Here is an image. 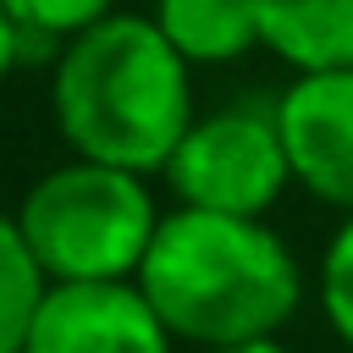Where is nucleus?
I'll return each instance as SVG.
<instances>
[{
    "instance_id": "nucleus-1",
    "label": "nucleus",
    "mask_w": 353,
    "mask_h": 353,
    "mask_svg": "<svg viewBox=\"0 0 353 353\" xmlns=\"http://www.w3.org/2000/svg\"><path fill=\"white\" fill-rule=\"evenodd\" d=\"M50 116L72 154L154 176L199 116L193 66L154 17L110 11L55 50Z\"/></svg>"
},
{
    "instance_id": "nucleus-2",
    "label": "nucleus",
    "mask_w": 353,
    "mask_h": 353,
    "mask_svg": "<svg viewBox=\"0 0 353 353\" xmlns=\"http://www.w3.org/2000/svg\"><path fill=\"white\" fill-rule=\"evenodd\" d=\"M165 331L204 353L281 336L303 303V265L265 215L176 204L132 276Z\"/></svg>"
},
{
    "instance_id": "nucleus-3",
    "label": "nucleus",
    "mask_w": 353,
    "mask_h": 353,
    "mask_svg": "<svg viewBox=\"0 0 353 353\" xmlns=\"http://www.w3.org/2000/svg\"><path fill=\"white\" fill-rule=\"evenodd\" d=\"M17 226L50 281H132L160 232V210L149 176L72 154L22 193Z\"/></svg>"
},
{
    "instance_id": "nucleus-4",
    "label": "nucleus",
    "mask_w": 353,
    "mask_h": 353,
    "mask_svg": "<svg viewBox=\"0 0 353 353\" xmlns=\"http://www.w3.org/2000/svg\"><path fill=\"white\" fill-rule=\"evenodd\" d=\"M165 188L188 210L221 215H270L292 188V160L281 143L276 99H232L193 116L176 154L165 160Z\"/></svg>"
},
{
    "instance_id": "nucleus-5",
    "label": "nucleus",
    "mask_w": 353,
    "mask_h": 353,
    "mask_svg": "<svg viewBox=\"0 0 353 353\" xmlns=\"http://www.w3.org/2000/svg\"><path fill=\"white\" fill-rule=\"evenodd\" d=\"M292 182L336 215H353V66L292 72L276 94Z\"/></svg>"
},
{
    "instance_id": "nucleus-6",
    "label": "nucleus",
    "mask_w": 353,
    "mask_h": 353,
    "mask_svg": "<svg viewBox=\"0 0 353 353\" xmlns=\"http://www.w3.org/2000/svg\"><path fill=\"white\" fill-rule=\"evenodd\" d=\"M22 353H176L138 281H50Z\"/></svg>"
},
{
    "instance_id": "nucleus-7",
    "label": "nucleus",
    "mask_w": 353,
    "mask_h": 353,
    "mask_svg": "<svg viewBox=\"0 0 353 353\" xmlns=\"http://www.w3.org/2000/svg\"><path fill=\"white\" fill-rule=\"evenodd\" d=\"M149 17L188 66H232L265 44L259 0H154Z\"/></svg>"
},
{
    "instance_id": "nucleus-8",
    "label": "nucleus",
    "mask_w": 353,
    "mask_h": 353,
    "mask_svg": "<svg viewBox=\"0 0 353 353\" xmlns=\"http://www.w3.org/2000/svg\"><path fill=\"white\" fill-rule=\"evenodd\" d=\"M265 50L292 72L353 66V0H259Z\"/></svg>"
},
{
    "instance_id": "nucleus-9",
    "label": "nucleus",
    "mask_w": 353,
    "mask_h": 353,
    "mask_svg": "<svg viewBox=\"0 0 353 353\" xmlns=\"http://www.w3.org/2000/svg\"><path fill=\"white\" fill-rule=\"evenodd\" d=\"M44 292H50V276L33 259L17 226V210H0V353H22Z\"/></svg>"
},
{
    "instance_id": "nucleus-10",
    "label": "nucleus",
    "mask_w": 353,
    "mask_h": 353,
    "mask_svg": "<svg viewBox=\"0 0 353 353\" xmlns=\"http://www.w3.org/2000/svg\"><path fill=\"white\" fill-rule=\"evenodd\" d=\"M6 11L28 28L33 50H39L44 61H55V50H61L72 33H83L88 22L121 11V0H6Z\"/></svg>"
},
{
    "instance_id": "nucleus-11",
    "label": "nucleus",
    "mask_w": 353,
    "mask_h": 353,
    "mask_svg": "<svg viewBox=\"0 0 353 353\" xmlns=\"http://www.w3.org/2000/svg\"><path fill=\"white\" fill-rule=\"evenodd\" d=\"M314 298H320V314L336 331V342L353 353V215H342V226L331 232V243L320 254Z\"/></svg>"
},
{
    "instance_id": "nucleus-12",
    "label": "nucleus",
    "mask_w": 353,
    "mask_h": 353,
    "mask_svg": "<svg viewBox=\"0 0 353 353\" xmlns=\"http://www.w3.org/2000/svg\"><path fill=\"white\" fill-rule=\"evenodd\" d=\"M28 61H39V50H33V39H28V28L6 11V0H0V83L17 72V66H28Z\"/></svg>"
},
{
    "instance_id": "nucleus-13",
    "label": "nucleus",
    "mask_w": 353,
    "mask_h": 353,
    "mask_svg": "<svg viewBox=\"0 0 353 353\" xmlns=\"http://www.w3.org/2000/svg\"><path fill=\"white\" fill-rule=\"evenodd\" d=\"M215 353H292L281 336H265V342H243V347H215Z\"/></svg>"
}]
</instances>
